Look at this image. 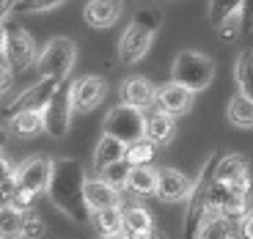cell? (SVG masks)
Here are the masks:
<instances>
[{
    "label": "cell",
    "mask_w": 253,
    "mask_h": 239,
    "mask_svg": "<svg viewBox=\"0 0 253 239\" xmlns=\"http://www.w3.org/2000/svg\"><path fill=\"white\" fill-rule=\"evenodd\" d=\"M85 182H88V173H85L80 159L72 157L52 159V176L44 195L75 226H88L91 220V209L85 203Z\"/></svg>",
    "instance_id": "cell-1"
},
{
    "label": "cell",
    "mask_w": 253,
    "mask_h": 239,
    "mask_svg": "<svg viewBox=\"0 0 253 239\" xmlns=\"http://www.w3.org/2000/svg\"><path fill=\"white\" fill-rule=\"evenodd\" d=\"M220 159V151H212L207 159L201 162L196 179L190 184V193L184 198V220H182V239H196L201 231L204 220H207L212 209H209V184L215 179V165Z\"/></svg>",
    "instance_id": "cell-2"
},
{
    "label": "cell",
    "mask_w": 253,
    "mask_h": 239,
    "mask_svg": "<svg viewBox=\"0 0 253 239\" xmlns=\"http://www.w3.org/2000/svg\"><path fill=\"white\" fill-rule=\"evenodd\" d=\"M215 80V61L198 50H182L173 58L171 66V82L187 88L190 94H201Z\"/></svg>",
    "instance_id": "cell-3"
},
{
    "label": "cell",
    "mask_w": 253,
    "mask_h": 239,
    "mask_svg": "<svg viewBox=\"0 0 253 239\" xmlns=\"http://www.w3.org/2000/svg\"><path fill=\"white\" fill-rule=\"evenodd\" d=\"M77 61V44L66 36H55L50 39L36 55V66L39 77H52V80H69L72 69Z\"/></svg>",
    "instance_id": "cell-4"
},
{
    "label": "cell",
    "mask_w": 253,
    "mask_h": 239,
    "mask_svg": "<svg viewBox=\"0 0 253 239\" xmlns=\"http://www.w3.org/2000/svg\"><path fill=\"white\" fill-rule=\"evenodd\" d=\"M72 116H75V107H72V80L58 82L55 94L50 96V102L42 110V132L52 140H61L69 135L72 126Z\"/></svg>",
    "instance_id": "cell-5"
},
{
    "label": "cell",
    "mask_w": 253,
    "mask_h": 239,
    "mask_svg": "<svg viewBox=\"0 0 253 239\" xmlns=\"http://www.w3.org/2000/svg\"><path fill=\"white\" fill-rule=\"evenodd\" d=\"M39 47L33 41V36L19 25V22H6V44H3V63H6L11 75L28 72L36 66Z\"/></svg>",
    "instance_id": "cell-6"
},
{
    "label": "cell",
    "mask_w": 253,
    "mask_h": 239,
    "mask_svg": "<svg viewBox=\"0 0 253 239\" xmlns=\"http://www.w3.org/2000/svg\"><path fill=\"white\" fill-rule=\"evenodd\" d=\"M146 132V113L143 110H135V107L126 105H116L105 113L102 121V135H110V138L121 140L124 146L140 140Z\"/></svg>",
    "instance_id": "cell-7"
},
{
    "label": "cell",
    "mask_w": 253,
    "mask_h": 239,
    "mask_svg": "<svg viewBox=\"0 0 253 239\" xmlns=\"http://www.w3.org/2000/svg\"><path fill=\"white\" fill-rule=\"evenodd\" d=\"M58 82H63V80L39 77L33 85H28L22 94H17L6 107H3V116H6V119H14V116H19V113H42V110H44V105L50 102V96L55 94Z\"/></svg>",
    "instance_id": "cell-8"
},
{
    "label": "cell",
    "mask_w": 253,
    "mask_h": 239,
    "mask_svg": "<svg viewBox=\"0 0 253 239\" xmlns=\"http://www.w3.org/2000/svg\"><path fill=\"white\" fill-rule=\"evenodd\" d=\"M52 176V157L50 154H33V157L22 159L14 168V179H17V190H28L33 195H44L47 184Z\"/></svg>",
    "instance_id": "cell-9"
},
{
    "label": "cell",
    "mask_w": 253,
    "mask_h": 239,
    "mask_svg": "<svg viewBox=\"0 0 253 239\" xmlns=\"http://www.w3.org/2000/svg\"><path fill=\"white\" fill-rule=\"evenodd\" d=\"M108 96V80L102 75H83L72 80V107L75 113H91Z\"/></svg>",
    "instance_id": "cell-10"
},
{
    "label": "cell",
    "mask_w": 253,
    "mask_h": 239,
    "mask_svg": "<svg viewBox=\"0 0 253 239\" xmlns=\"http://www.w3.org/2000/svg\"><path fill=\"white\" fill-rule=\"evenodd\" d=\"M152 44H154V33L140 28V25H135V22H129V25L124 28V33H121V39H119L116 55H119V61L124 63V66H132V63L143 61V58L149 55Z\"/></svg>",
    "instance_id": "cell-11"
},
{
    "label": "cell",
    "mask_w": 253,
    "mask_h": 239,
    "mask_svg": "<svg viewBox=\"0 0 253 239\" xmlns=\"http://www.w3.org/2000/svg\"><path fill=\"white\" fill-rule=\"evenodd\" d=\"M154 94H157V88L152 85V80H146L140 75H129L119 85V105L135 107V110L146 113L149 107H154Z\"/></svg>",
    "instance_id": "cell-12"
},
{
    "label": "cell",
    "mask_w": 253,
    "mask_h": 239,
    "mask_svg": "<svg viewBox=\"0 0 253 239\" xmlns=\"http://www.w3.org/2000/svg\"><path fill=\"white\" fill-rule=\"evenodd\" d=\"M193 179L176 168H157V198L163 203H179L187 198Z\"/></svg>",
    "instance_id": "cell-13"
},
{
    "label": "cell",
    "mask_w": 253,
    "mask_h": 239,
    "mask_svg": "<svg viewBox=\"0 0 253 239\" xmlns=\"http://www.w3.org/2000/svg\"><path fill=\"white\" fill-rule=\"evenodd\" d=\"M193 96L187 88H182V85H176V82H163V85H157V94H154V105H157V110H163V113L168 116H184L193 107Z\"/></svg>",
    "instance_id": "cell-14"
},
{
    "label": "cell",
    "mask_w": 253,
    "mask_h": 239,
    "mask_svg": "<svg viewBox=\"0 0 253 239\" xmlns=\"http://www.w3.org/2000/svg\"><path fill=\"white\" fill-rule=\"evenodd\" d=\"M124 6H126V0H85L83 19H85L91 28H96V31H105V28L116 25L121 19Z\"/></svg>",
    "instance_id": "cell-15"
},
{
    "label": "cell",
    "mask_w": 253,
    "mask_h": 239,
    "mask_svg": "<svg viewBox=\"0 0 253 239\" xmlns=\"http://www.w3.org/2000/svg\"><path fill=\"white\" fill-rule=\"evenodd\" d=\"M154 214L143 203H126L124 206V237L126 239H149L154 231Z\"/></svg>",
    "instance_id": "cell-16"
},
{
    "label": "cell",
    "mask_w": 253,
    "mask_h": 239,
    "mask_svg": "<svg viewBox=\"0 0 253 239\" xmlns=\"http://www.w3.org/2000/svg\"><path fill=\"white\" fill-rule=\"evenodd\" d=\"M85 203H88L91 214H94V212H102V209L124 206V195L116 193L99 176H88V182H85Z\"/></svg>",
    "instance_id": "cell-17"
},
{
    "label": "cell",
    "mask_w": 253,
    "mask_h": 239,
    "mask_svg": "<svg viewBox=\"0 0 253 239\" xmlns=\"http://www.w3.org/2000/svg\"><path fill=\"white\" fill-rule=\"evenodd\" d=\"M173 135H176V119L168 113H163V110H149L146 113V132L143 138L149 140V143L154 146H165V143H171Z\"/></svg>",
    "instance_id": "cell-18"
},
{
    "label": "cell",
    "mask_w": 253,
    "mask_h": 239,
    "mask_svg": "<svg viewBox=\"0 0 253 239\" xmlns=\"http://www.w3.org/2000/svg\"><path fill=\"white\" fill-rule=\"evenodd\" d=\"M124 151H126V146L121 143V140L110 138V135H102V138L96 140V146H94L91 165H94L96 173H102V170L108 168V165H113V162H119V159H124Z\"/></svg>",
    "instance_id": "cell-19"
},
{
    "label": "cell",
    "mask_w": 253,
    "mask_h": 239,
    "mask_svg": "<svg viewBox=\"0 0 253 239\" xmlns=\"http://www.w3.org/2000/svg\"><path fill=\"white\" fill-rule=\"evenodd\" d=\"M242 176H248V157L245 154H234V151L220 154V159L215 165V182L231 184Z\"/></svg>",
    "instance_id": "cell-20"
},
{
    "label": "cell",
    "mask_w": 253,
    "mask_h": 239,
    "mask_svg": "<svg viewBox=\"0 0 253 239\" xmlns=\"http://www.w3.org/2000/svg\"><path fill=\"white\" fill-rule=\"evenodd\" d=\"M126 193L138 195V198L157 195V168H132L126 179Z\"/></svg>",
    "instance_id": "cell-21"
},
{
    "label": "cell",
    "mask_w": 253,
    "mask_h": 239,
    "mask_svg": "<svg viewBox=\"0 0 253 239\" xmlns=\"http://www.w3.org/2000/svg\"><path fill=\"white\" fill-rule=\"evenodd\" d=\"M91 223L99 231V237H119V234H124V206L94 212L91 214Z\"/></svg>",
    "instance_id": "cell-22"
},
{
    "label": "cell",
    "mask_w": 253,
    "mask_h": 239,
    "mask_svg": "<svg viewBox=\"0 0 253 239\" xmlns=\"http://www.w3.org/2000/svg\"><path fill=\"white\" fill-rule=\"evenodd\" d=\"M234 80L237 94L253 99V50H242L234 61Z\"/></svg>",
    "instance_id": "cell-23"
},
{
    "label": "cell",
    "mask_w": 253,
    "mask_h": 239,
    "mask_svg": "<svg viewBox=\"0 0 253 239\" xmlns=\"http://www.w3.org/2000/svg\"><path fill=\"white\" fill-rule=\"evenodd\" d=\"M226 116L237 129H253V99H248L242 94H234L228 99Z\"/></svg>",
    "instance_id": "cell-24"
},
{
    "label": "cell",
    "mask_w": 253,
    "mask_h": 239,
    "mask_svg": "<svg viewBox=\"0 0 253 239\" xmlns=\"http://www.w3.org/2000/svg\"><path fill=\"white\" fill-rule=\"evenodd\" d=\"M154 154H157V146L149 143L146 138H140L126 146L124 159L129 162V168H154Z\"/></svg>",
    "instance_id": "cell-25"
},
{
    "label": "cell",
    "mask_w": 253,
    "mask_h": 239,
    "mask_svg": "<svg viewBox=\"0 0 253 239\" xmlns=\"http://www.w3.org/2000/svg\"><path fill=\"white\" fill-rule=\"evenodd\" d=\"M11 135L28 140V138H36L42 135V113H19L14 119H8V126H6Z\"/></svg>",
    "instance_id": "cell-26"
},
{
    "label": "cell",
    "mask_w": 253,
    "mask_h": 239,
    "mask_svg": "<svg viewBox=\"0 0 253 239\" xmlns=\"http://www.w3.org/2000/svg\"><path fill=\"white\" fill-rule=\"evenodd\" d=\"M234 237H237L234 223H228L226 217H220V214H209L196 239H234Z\"/></svg>",
    "instance_id": "cell-27"
},
{
    "label": "cell",
    "mask_w": 253,
    "mask_h": 239,
    "mask_svg": "<svg viewBox=\"0 0 253 239\" xmlns=\"http://www.w3.org/2000/svg\"><path fill=\"white\" fill-rule=\"evenodd\" d=\"M129 170H132V168H129V162H126V159H119V162L108 165V168L102 170V173H96V176H99L105 184H110L116 193L124 195L126 193V179H129Z\"/></svg>",
    "instance_id": "cell-28"
},
{
    "label": "cell",
    "mask_w": 253,
    "mask_h": 239,
    "mask_svg": "<svg viewBox=\"0 0 253 239\" xmlns=\"http://www.w3.org/2000/svg\"><path fill=\"white\" fill-rule=\"evenodd\" d=\"M19 228H22V212L6 203L0 209V239H19Z\"/></svg>",
    "instance_id": "cell-29"
},
{
    "label": "cell",
    "mask_w": 253,
    "mask_h": 239,
    "mask_svg": "<svg viewBox=\"0 0 253 239\" xmlns=\"http://www.w3.org/2000/svg\"><path fill=\"white\" fill-rule=\"evenodd\" d=\"M47 234L44 217L31 209V212H22V228H19V239H42Z\"/></svg>",
    "instance_id": "cell-30"
},
{
    "label": "cell",
    "mask_w": 253,
    "mask_h": 239,
    "mask_svg": "<svg viewBox=\"0 0 253 239\" xmlns=\"http://www.w3.org/2000/svg\"><path fill=\"white\" fill-rule=\"evenodd\" d=\"M129 22L146 28V31H152L154 36H157L160 25H163V11H160L157 6H140V8H135V14H132V19H129Z\"/></svg>",
    "instance_id": "cell-31"
},
{
    "label": "cell",
    "mask_w": 253,
    "mask_h": 239,
    "mask_svg": "<svg viewBox=\"0 0 253 239\" xmlns=\"http://www.w3.org/2000/svg\"><path fill=\"white\" fill-rule=\"evenodd\" d=\"M242 6V0H209V22H212V28H217L223 22V19H228L231 14H237Z\"/></svg>",
    "instance_id": "cell-32"
},
{
    "label": "cell",
    "mask_w": 253,
    "mask_h": 239,
    "mask_svg": "<svg viewBox=\"0 0 253 239\" xmlns=\"http://www.w3.org/2000/svg\"><path fill=\"white\" fill-rule=\"evenodd\" d=\"M69 3H77V0H17L14 14H42L58 6H69Z\"/></svg>",
    "instance_id": "cell-33"
},
{
    "label": "cell",
    "mask_w": 253,
    "mask_h": 239,
    "mask_svg": "<svg viewBox=\"0 0 253 239\" xmlns=\"http://www.w3.org/2000/svg\"><path fill=\"white\" fill-rule=\"evenodd\" d=\"M215 31H217V36H220L223 41H234V39H240V36H242V19H240V11L231 14L228 19H223V22L215 28Z\"/></svg>",
    "instance_id": "cell-34"
},
{
    "label": "cell",
    "mask_w": 253,
    "mask_h": 239,
    "mask_svg": "<svg viewBox=\"0 0 253 239\" xmlns=\"http://www.w3.org/2000/svg\"><path fill=\"white\" fill-rule=\"evenodd\" d=\"M36 198L39 195L28 193V190H14V195L8 198V206H14L17 212H31L36 206Z\"/></svg>",
    "instance_id": "cell-35"
},
{
    "label": "cell",
    "mask_w": 253,
    "mask_h": 239,
    "mask_svg": "<svg viewBox=\"0 0 253 239\" xmlns=\"http://www.w3.org/2000/svg\"><path fill=\"white\" fill-rule=\"evenodd\" d=\"M240 19H242V33H253V0H242Z\"/></svg>",
    "instance_id": "cell-36"
},
{
    "label": "cell",
    "mask_w": 253,
    "mask_h": 239,
    "mask_svg": "<svg viewBox=\"0 0 253 239\" xmlns=\"http://www.w3.org/2000/svg\"><path fill=\"white\" fill-rule=\"evenodd\" d=\"M231 190H234V195H240V198H251L253 195V179L251 173L242 179H237V182H231Z\"/></svg>",
    "instance_id": "cell-37"
},
{
    "label": "cell",
    "mask_w": 253,
    "mask_h": 239,
    "mask_svg": "<svg viewBox=\"0 0 253 239\" xmlns=\"http://www.w3.org/2000/svg\"><path fill=\"white\" fill-rule=\"evenodd\" d=\"M14 85V75H11V69H8L6 63L0 61V96L6 94L8 88Z\"/></svg>",
    "instance_id": "cell-38"
},
{
    "label": "cell",
    "mask_w": 253,
    "mask_h": 239,
    "mask_svg": "<svg viewBox=\"0 0 253 239\" xmlns=\"http://www.w3.org/2000/svg\"><path fill=\"white\" fill-rule=\"evenodd\" d=\"M237 231H240L242 239H253V209L245 214V217H242V223L237 226Z\"/></svg>",
    "instance_id": "cell-39"
},
{
    "label": "cell",
    "mask_w": 253,
    "mask_h": 239,
    "mask_svg": "<svg viewBox=\"0 0 253 239\" xmlns=\"http://www.w3.org/2000/svg\"><path fill=\"white\" fill-rule=\"evenodd\" d=\"M14 8H17V0H0V25L8 22V17L14 14Z\"/></svg>",
    "instance_id": "cell-40"
},
{
    "label": "cell",
    "mask_w": 253,
    "mask_h": 239,
    "mask_svg": "<svg viewBox=\"0 0 253 239\" xmlns=\"http://www.w3.org/2000/svg\"><path fill=\"white\" fill-rule=\"evenodd\" d=\"M149 239H168V237H165V231L160 226H154V231H152V237H149Z\"/></svg>",
    "instance_id": "cell-41"
},
{
    "label": "cell",
    "mask_w": 253,
    "mask_h": 239,
    "mask_svg": "<svg viewBox=\"0 0 253 239\" xmlns=\"http://www.w3.org/2000/svg\"><path fill=\"white\" fill-rule=\"evenodd\" d=\"M6 140H8V129H6V126H0V149L6 146Z\"/></svg>",
    "instance_id": "cell-42"
},
{
    "label": "cell",
    "mask_w": 253,
    "mask_h": 239,
    "mask_svg": "<svg viewBox=\"0 0 253 239\" xmlns=\"http://www.w3.org/2000/svg\"><path fill=\"white\" fill-rule=\"evenodd\" d=\"M3 44H6V25H0V55H3Z\"/></svg>",
    "instance_id": "cell-43"
},
{
    "label": "cell",
    "mask_w": 253,
    "mask_h": 239,
    "mask_svg": "<svg viewBox=\"0 0 253 239\" xmlns=\"http://www.w3.org/2000/svg\"><path fill=\"white\" fill-rule=\"evenodd\" d=\"M6 203H8V198H6V193H3V190H0V209L6 206Z\"/></svg>",
    "instance_id": "cell-44"
},
{
    "label": "cell",
    "mask_w": 253,
    "mask_h": 239,
    "mask_svg": "<svg viewBox=\"0 0 253 239\" xmlns=\"http://www.w3.org/2000/svg\"><path fill=\"white\" fill-rule=\"evenodd\" d=\"M99 239H126L124 234H119V237H99Z\"/></svg>",
    "instance_id": "cell-45"
},
{
    "label": "cell",
    "mask_w": 253,
    "mask_h": 239,
    "mask_svg": "<svg viewBox=\"0 0 253 239\" xmlns=\"http://www.w3.org/2000/svg\"><path fill=\"white\" fill-rule=\"evenodd\" d=\"M0 157H3V151H0Z\"/></svg>",
    "instance_id": "cell-46"
}]
</instances>
